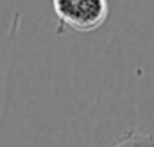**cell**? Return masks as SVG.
Here are the masks:
<instances>
[{"label":"cell","instance_id":"6da1fadb","mask_svg":"<svg viewBox=\"0 0 154 147\" xmlns=\"http://www.w3.org/2000/svg\"><path fill=\"white\" fill-rule=\"evenodd\" d=\"M59 33H91L97 31L109 16L108 0H52Z\"/></svg>","mask_w":154,"mask_h":147},{"label":"cell","instance_id":"7a4b0ae2","mask_svg":"<svg viewBox=\"0 0 154 147\" xmlns=\"http://www.w3.org/2000/svg\"><path fill=\"white\" fill-rule=\"evenodd\" d=\"M113 147H154V135L145 133H127L120 136Z\"/></svg>","mask_w":154,"mask_h":147}]
</instances>
